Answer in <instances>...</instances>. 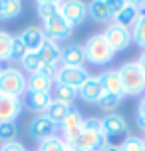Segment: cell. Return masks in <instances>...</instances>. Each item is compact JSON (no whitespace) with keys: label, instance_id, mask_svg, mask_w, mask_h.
Returning <instances> with one entry per match:
<instances>
[{"label":"cell","instance_id":"6da1fadb","mask_svg":"<svg viewBox=\"0 0 145 151\" xmlns=\"http://www.w3.org/2000/svg\"><path fill=\"white\" fill-rule=\"evenodd\" d=\"M85 52V60L95 64V66H106L113 60L115 52L109 48L107 40L103 38V34H93V36L88 38V42L84 46Z\"/></svg>","mask_w":145,"mask_h":151},{"label":"cell","instance_id":"7a4b0ae2","mask_svg":"<svg viewBox=\"0 0 145 151\" xmlns=\"http://www.w3.org/2000/svg\"><path fill=\"white\" fill-rule=\"evenodd\" d=\"M119 78L123 83L125 96H137L145 91V74L137 62H127L119 68Z\"/></svg>","mask_w":145,"mask_h":151},{"label":"cell","instance_id":"3957f363","mask_svg":"<svg viewBox=\"0 0 145 151\" xmlns=\"http://www.w3.org/2000/svg\"><path fill=\"white\" fill-rule=\"evenodd\" d=\"M26 83L28 78L18 68H6L0 76V93L22 98V93H26Z\"/></svg>","mask_w":145,"mask_h":151},{"label":"cell","instance_id":"277c9868","mask_svg":"<svg viewBox=\"0 0 145 151\" xmlns=\"http://www.w3.org/2000/svg\"><path fill=\"white\" fill-rule=\"evenodd\" d=\"M74 151H101L107 145V137L103 135V131H92V129H84L82 135L76 141L66 143Z\"/></svg>","mask_w":145,"mask_h":151},{"label":"cell","instance_id":"5b68a950","mask_svg":"<svg viewBox=\"0 0 145 151\" xmlns=\"http://www.w3.org/2000/svg\"><path fill=\"white\" fill-rule=\"evenodd\" d=\"M88 78H90V72H88L85 68H68V66H60V68L56 70L54 82L70 86V88H74V90H80V88L85 83Z\"/></svg>","mask_w":145,"mask_h":151},{"label":"cell","instance_id":"8992f818","mask_svg":"<svg viewBox=\"0 0 145 151\" xmlns=\"http://www.w3.org/2000/svg\"><path fill=\"white\" fill-rule=\"evenodd\" d=\"M103 38L107 40V44H109V48H111L113 52H121L125 48H129L131 40H133L131 30H127V28H123V26H119V24H115V22L109 24L106 28Z\"/></svg>","mask_w":145,"mask_h":151},{"label":"cell","instance_id":"52a82bcc","mask_svg":"<svg viewBox=\"0 0 145 151\" xmlns=\"http://www.w3.org/2000/svg\"><path fill=\"white\" fill-rule=\"evenodd\" d=\"M60 14L64 16V20L74 28L78 24H82L88 16V6L84 0H64L60 4Z\"/></svg>","mask_w":145,"mask_h":151},{"label":"cell","instance_id":"ba28073f","mask_svg":"<svg viewBox=\"0 0 145 151\" xmlns=\"http://www.w3.org/2000/svg\"><path fill=\"white\" fill-rule=\"evenodd\" d=\"M78 96L88 104H99L101 98L106 96V88L101 83V78L99 76H90L85 80V83L78 90Z\"/></svg>","mask_w":145,"mask_h":151},{"label":"cell","instance_id":"9c48e42d","mask_svg":"<svg viewBox=\"0 0 145 151\" xmlns=\"http://www.w3.org/2000/svg\"><path fill=\"white\" fill-rule=\"evenodd\" d=\"M44 34H46V38L58 42V40H64V38H68L72 34V26L58 12V14H54L52 18H48L46 22H44Z\"/></svg>","mask_w":145,"mask_h":151},{"label":"cell","instance_id":"30bf717a","mask_svg":"<svg viewBox=\"0 0 145 151\" xmlns=\"http://www.w3.org/2000/svg\"><path fill=\"white\" fill-rule=\"evenodd\" d=\"M101 131L103 135L109 139V137H119V135H125L127 133V121L123 115L119 113H107L106 117L101 119Z\"/></svg>","mask_w":145,"mask_h":151},{"label":"cell","instance_id":"8fae6325","mask_svg":"<svg viewBox=\"0 0 145 151\" xmlns=\"http://www.w3.org/2000/svg\"><path fill=\"white\" fill-rule=\"evenodd\" d=\"M54 131H56V123L50 121L46 115H36L28 125V135L38 139V141H44L48 137H52Z\"/></svg>","mask_w":145,"mask_h":151},{"label":"cell","instance_id":"7c38bea8","mask_svg":"<svg viewBox=\"0 0 145 151\" xmlns=\"http://www.w3.org/2000/svg\"><path fill=\"white\" fill-rule=\"evenodd\" d=\"M20 111H22V99L0 93V123L2 121H16Z\"/></svg>","mask_w":145,"mask_h":151},{"label":"cell","instance_id":"4fadbf2b","mask_svg":"<svg viewBox=\"0 0 145 151\" xmlns=\"http://www.w3.org/2000/svg\"><path fill=\"white\" fill-rule=\"evenodd\" d=\"M60 62H62V66H68V68H82L85 64L84 46L70 44V46H66V48H62Z\"/></svg>","mask_w":145,"mask_h":151},{"label":"cell","instance_id":"5bb4252c","mask_svg":"<svg viewBox=\"0 0 145 151\" xmlns=\"http://www.w3.org/2000/svg\"><path fill=\"white\" fill-rule=\"evenodd\" d=\"M18 36H20V40L24 42V46H26L28 52H38L40 46L44 44V40H46L44 28H40V26H28V28H24Z\"/></svg>","mask_w":145,"mask_h":151},{"label":"cell","instance_id":"9a60e30c","mask_svg":"<svg viewBox=\"0 0 145 151\" xmlns=\"http://www.w3.org/2000/svg\"><path fill=\"white\" fill-rule=\"evenodd\" d=\"M50 104H52V93L50 91H26L24 106L28 109H32V111L44 113Z\"/></svg>","mask_w":145,"mask_h":151},{"label":"cell","instance_id":"2e32d148","mask_svg":"<svg viewBox=\"0 0 145 151\" xmlns=\"http://www.w3.org/2000/svg\"><path fill=\"white\" fill-rule=\"evenodd\" d=\"M38 56H40V60H42V64L58 66V62H60V56H62V48L58 46V42H54V40L46 38V40H44V44L40 46Z\"/></svg>","mask_w":145,"mask_h":151},{"label":"cell","instance_id":"e0dca14e","mask_svg":"<svg viewBox=\"0 0 145 151\" xmlns=\"http://www.w3.org/2000/svg\"><path fill=\"white\" fill-rule=\"evenodd\" d=\"M99 78H101V83H103V88H106L107 93H113V96H119V98L125 96L121 78H119V70H107V72H103Z\"/></svg>","mask_w":145,"mask_h":151},{"label":"cell","instance_id":"ac0fdd59","mask_svg":"<svg viewBox=\"0 0 145 151\" xmlns=\"http://www.w3.org/2000/svg\"><path fill=\"white\" fill-rule=\"evenodd\" d=\"M74 109V106H68V104H62V101H56V99H52V104L48 106V109L44 111V115H46L50 121H54L56 125H62V121L68 117V113Z\"/></svg>","mask_w":145,"mask_h":151},{"label":"cell","instance_id":"d6986e66","mask_svg":"<svg viewBox=\"0 0 145 151\" xmlns=\"http://www.w3.org/2000/svg\"><path fill=\"white\" fill-rule=\"evenodd\" d=\"M141 18V12H139V8L131 6V4H127V6L123 8L119 14L115 16V24H119V26H123V28H127V30H133V26L137 24V20Z\"/></svg>","mask_w":145,"mask_h":151},{"label":"cell","instance_id":"ffe728a7","mask_svg":"<svg viewBox=\"0 0 145 151\" xmlns=\"http://www.w3.org/2000/svg\"><path fill=\"white\" fill-rule=\"evenodd\" d=\"M88 14L92 16V20H95V22H106L107 18H111L109 4L106 0H92L88 4Z\"/></svg>","mask_w":145,"mask_h":151},{"label":"cell","instance_id":"44dd1931","mask_svg":"<svg viewBox=\"0 0 145 151\" xmlns=\"http://www.w3.org/2000/svg\"><path fill=\"white\" fill-rule=\"evenodd\" d=\"M52 91H54L52 99L62 101V104H68V106H72V101H74L76 96H78V90L70 88V86H64V83H56V82H54V86H52Z\"/></svg>","mask_w":145,"mask_h":151},{"label":"cell","instance_id":"7402d4cb","mask_svg":"<svg viewBox=\"0 0 145 151\" xmlns=\"http://www.w3.org/2000/svg\"><path fill=\"white\" fill-rule=\"evenodd\" d=\"M22 12V0H0V20H14Z\"/></svg>","mask_w":145,"mask_h":151},{"label":"cell","instance_id":"603a6c76","mask_svg":"<svg viewBox=\"0 0 145 151\" xmlns=\"http://www.w3.org/2000/svg\"><path fill=\"white\" fill-rule=\"evenodd\" d=\"M54 80H48L40 74H30L28 83H26V91H52Z\"/></svg>","mask_w":145,"mask_h":151},{"label":"cell","instance_id":"cb8c5ba5","mask_svg":"<svg viewBox=\"0 0 145 151\" xmlns=\"http://www.w3.org/2000/svg\"><path fill=\"white\" fill-rule=\"evenodd\" d=\"M82 123H84V117H82V113L78 111L76 107L68 113V117L62 121V131H72V129H80L82 127Z\"/></svg>","mask_w":145,"mask_h":151},{"label":"cell","instance_id":"d4e9b609","mask_svg":"<svg viewBox=\"0 0 145 151\" xmlns=\"http://www.w3.org/2000/svg\"><path fill=\"white\" fill-rule=\"evenodd\" d=\"M20 64H22V68L26 70V72L36 74V72L40 70V66H42V60H40L38 52H26V56L20 60Z\"/></svg>","mask_w":145,"mask_h":151},{"label":"cell","instance_id":"484cf974","mask_svg":"<svg viewBox=\"0 0 145 151\" xmlns=\"http://www.w3.org/2000/svg\"><path fill=\"white\" fill-rule=\"evenodd\" d=\"M64 149H66V141L58 135H52L44 141H40L38 147V151H64Z\"/></svg>","mask_w":145,"mask_h":151},{"label":"cell","instance_id":"4316f807","mask_svg":"<svg viewBox=\"0 0 145 151\" xmlns=\"http://www.w3.org/2000/svg\"><path fill=\"white\" fill-rule=\"evenodd\" d=\"M16 133H18V125H16V121H2L0 123V141H14Z\"/></svg>","mask_w":145,"mask_h":151},{"label":"cell","instance_id":"83f0119b","mask_svg":"<svg viewBox=\"0 0 145 151\" xmlns=\"http://www.w3.org/2000/svg\"><path fill=\"white\" fill-rule=\"evenodd\" d=\"M119 151H145V143L137 135H127L119 145Z\"/></svg>","mask_w":145,"mask_h":151},{"label":"cell","instance_id":"f1b7e54d","mask_svg":"<svg viewBox=\"0 0 145 151\" xmlns=\"http://www.w3.org/2000/svg\"><path fill=\"white\" fill-rule=\"evenodd\" d=\"M26 46H24V42L20 40V36H12V44H10V60H22L24 56H26Z\"/></svg>","mask_w":145,"mask_h":151},{"label":"cell","instance_id":"f546056e","mask_svg":"<svg viewBox=\"0 0 145 151\" xmlns=\"http://www.w3.org/2000/svg\"><path fill=\"white\" fill-rule=\"evenodd\" d=\"M131 36H133V42L145 50V16H141V18L137 20V24L133 26Z\"/></svg>","mask_w":145,"mask_h":151},{"label":"cell","instance_id":"4dcf8cb0","mask_svg":"<svg viewBox=\"0 0 145 151\" xmlns=\"http://www.w3.org/2000/svg\"><path fill=\"white\" fill-rule=\"evenodd\" d=\"M119 101H121V98L119 96H113V93H107L101 98V101H99V106H101V109L107 113H113V109H117V106H119Z\"/></svg>","mask_w":145,"mask_h":151},{"label":"cell","instance_id":"1f68e13d","mask_svg":"<svg viewBox=\"0 0 145 151\" xmlns=\"http://www.w3.org/2000/svg\"><path fill=\"white\" fill-rule=\"evenodd\" d=\"M10 44H12V36L8 32H0V62L10 60Z\"/></svg>","mask_w":145,"mask_h":151},{"label":"cell","instance_id":"d6a6232c","mask_svg":"<svg viewBox=\"0 0 145 151\" xmlns=\"http://www.w3.org/2000/svg\"><path fill=\"white\" fill-rule=\"evenodd\" d=\"M60 12V6H56V4H38V16L46 22L48 18H52L54 14H58Z\"/></svg>","mask_w":145,"mask_h":151},{"label":"cell","instance_id":"836d02e7","mask_svg":"<svg viewBox=\"0 0 145 151\" xmlns=\"http://www.w3.org/2000/svg\"><path fill=\"white\" fill-rule=\"evenodd\" d=\"M107 4H109V14H111V18H115L123 8L127 6V2H125V0H109Z\"/></svg>","mask_w":145,"mask_h":151},{"label":"cell","instance_id":"e575fe53","mask_svg":"<svg viewBox=\"0 0 145 151\" xmlns=\"http://www.w3.org/2000/svg\"><path fill=\"white\" fill-rule=\"evenodd\" d=\"M56 70H58V66H50V64H42V66H40V70L36 72V74L44 76V78H48V80H54V78H56Z\"/></svg>","mask_w":145,"mask_h":151},{"label":"cell","instance_id":"d590c367","mask_svg":"<svg viewBox=\"0 0 145 151\" xmlns=\"http://www.w3.org/2000/svg\"><path fill=\"white\" fill-rule=\"evenodd\" d=\"M82 129H92V131H101V119H95V117L84 119V123H82Z\"/></svg>","mask_w":145,"mask_h":151},{"label":"cell","instance_id":"8d00e7d4","mask_svg":"<svg viewBox=\"0 0 145 151\" xmlns=\"http://www.w3.org/2000/svg\"><path fill=\"white\" fill-rule=\"evenodd\" d=\"M0 151H26V147H24L20 141H8V143H4L2 147H0Z\"/></svg>","mask_w":145,"mask_h":151},{"label":"cell","instance_id":"74e56055","mask_svg":"<svg viewBox=\"0 0 145 151\" xmlns=\"http://www.w3.org/2000/svg\"><path fill=\"white\" fill-rule=\"evenodd\" d=\"M137 115H141V117H145V96L141 98V101H139V109H137Z\"/></svg>","mask_w":145,"mask_h":151},{"label":"cell","instance_id":"f35d334b","mask_svg":"<svg viewBox=\"0 0 145 151\" xmlns=\"http://www.w3.org/2000/svg\"><path fill=\"white\" fill-rule=\"evenodd\" d=\"M38 4H56V6H60L64 0H36Z\"/></svg>","mask_w":145,"mask_h":151},{"label":"cell","instance_id":"ab89813d","mask_svg":"<svg viewBox=\"0 0 145 151\" xmlns=\"http://www.w3.org/2000/svg\"><path fill=\"white\" fill-rule=\"evenodd\" d=\"M127 4H131V6H135V8H141L145 4V0H125Z\"/></svg>","mask_w":145,"mask_h":151},{"label":"cell","instance_id":"60d3db41","mask_svg":"<svg viewBox=\"0 0 145 151\" xmlns=\"http://www.w3.org/2000/svg\"><path fill=\"white\" fill-rule=\"evenodd\" d=\"M137 64H139V68L143 70V74H145V50H143V52H141V56H139Z\"/></svg>","mask_w":145,"mask_h":151},{"label":"cell","instance_id":"b9f144b4","mask_svg":"<svg viewBox=\"0 0 145 151\" xmlns=\"http://www.w3.org/2000/svg\"><path fill=\"white\" fill-rule=\"evenodd\" d=\"M137 127H141L145 131V117H141V115H137Z\"/></svg>","mask_w":145,"mask_h":151},{"label":"cell","instance_id":"7bdbcfd3","mask_svg":"<svg viewBox=\"0 0 145 151\" xmlns=\"http://www.w3.org/2000/svg\"><path fill=\"white\" fill-rule=\"evenodd\" d=\"M101 151H119V147H115V145H109V143H107Z\"/></svg>","mask_w":145,"mask_h":151},{"label":"cell","instance_id":"ee69618b","mask_svg":"<svg viewBox=\"0 0 145 151\" xmlns=\"http://www.w3.org/2000/svg\"><path fill=\"white\" fill-rule=\"evenodd\" d=\"M139 12H141V16H145V4H143L141 8H139Z\"/></svg>","mask_w":145,"mask_h":151},{"label":"cell","instance_id":"f6af8a7d","mask_svg":"<svg viewBox=\"0 0 145 151\" xmlns=\"http://www.w3.org/2000/svg\"><path fill=\"white\" fill-rule=\"evenodd\" d=\"M4 70H6V68H4V66H2V62H0V76H2V72H4Z\"/></svg>","mask_w":145,"mask_h":151},{"label":"cell","instance_id":"bcb514c9","mask_svg":"<svg viewBox=\"0 0 145 151\" xmlns=\"http://www.w3.org/2000/svg\"><path fill=\"white\" fill-rule=\"evenodd\" d=\"M64 151H74V149H72V147H68V145H66V149H64Z\"/></svg>","mask_w":145,"mask_h":151},{"label":"cell","instance_id":"7dc6e473","mask_svg":"<svg viewBox=\"0 0 145 151\" xmlns=\"http://www.w3.org/2000/svg\"><path fill=\"white\" fill-rule=\"evenodd\" d=\"M106 2H109V0H106Z\"/></svg>","mask_w":145,"mask_h":151},{"label":"cell","instance_id":"c3c4849f","mask_svg":"<svg viewBox=\"0 0 145 151\" xmlns=\"http://www.w3.org/2000/svg\"><path fill=\"white\" fill-rule=\"evenodd\" d=\"M143 143H145V139H143Z\"/></svg>","mask_w":145,"mask_h":151}]
</instances>
